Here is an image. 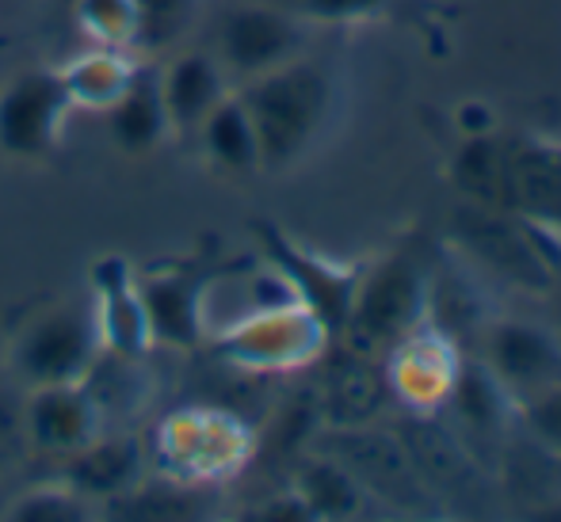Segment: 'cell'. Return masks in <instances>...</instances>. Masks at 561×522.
<instances>
[{"label": "cell", "mask_w": 561, "mask_h": 522, "mask_svg": "<svg viewBox=\"0 0 561 522\" xmlns=\"http://www.w3.org/2000/svg\"><path fill=\"white\" fill-rule=\"evenodd\" d=\"M260 141V169L283 172L298 164L325 134L336 104V84L310 54L237 84Z\"/></svg>", "instance_id": "obj_1"}, {"label": "cell", "mask_w": 561, "mask_h": 522, "mask_svg": "<svg viewBox=\"0 0 561 522\" xmlns=\"http://www.w3.org/2000/svg\"><path fill=\"white\" fill-rule=\"evenodd\" d=\"M100 351H104V339H100L96 294L81 290L27 316V324L15 332L8 347V367L27 390L73 385L84 382Z\"/></svg>", "instance_id": "obj_2"}, {"label": "cell", "mask_w": 561, "mask_h": 522, "mask_svg": "<svg viewBox=\"0 0 561 522\" xmlns=\"http://www.w3.org/2000/svg\"><path fill=\"white\" fill-rule=\"evenodd\" d=\"M450 236L473 271H485L531 294H547L554 287V256L542 244V236L550 233L524 221L519 213L470 202L455 213Z\"/></svg>", "instance_id": "obj_3"}, {"label": "cell", "mask_w": 561, "mask_h": 522, "mask_svg": "<svg viewBox=\"0 0 561 522\" xmlns=\"http://www.w3.org/2000/svg\"><path fill=\"white\" fill-rule=\"evenodd\" d=\"M428 321V275L409 256H390L359 275L344 332L367 355L375 344H405Z\"/></svg>", "instance_id": "obj_4"}, {"label": "cell", "mask_w": 561, "mask_h": 522, "mask_svg": "<svg viewBox=\"0 0 561 522\" xmlns=\"http://www.w3.org/2000/svg\"><path fill=\"white\" fill-rule=\"evenodd\" d=\"M306 50H310V20L287 4L241 0L218 23L215 58L237 84L287 66Z\"/></svg>", "instance_id": "obj_5"}, {"label": "cell", "mask_w": 561, "mask_h": 522, "mask_svg": "<svg viewBox=\"0 0 561 522\" xmlns=\"http://www.w3.org/2000/svg\"><path fill=\"white\" fill-rule=\"evenodd\" d=\"M73 96L58 66H31L0 89V153L12 161H46L73 115Z\"/></svg>", "instance_id": "obj_6"}, {"label": "cell", "mask_w": 561, "mask_h": 522, "mask_svg": "<svg viewBox=\"0 0 561 522\" xmlns=\"http://www.w3.org/2000/svg\"><path fill=\"white\" fill-rule=\"evenodd\" d=\"M325 344L329 328L306 305L252 313L215 336V351L222 355L229 367L249 370V374L306 367L310 359H318Z\"/></svg>", "instance_id": "obj_7"}, {"label": "cell", "mask_w": 561, "mask_h": 522, "mask_svg": "<svg viewBox=\"0 0 561 522\" xmlns=\"http://www.w3.org/2000/svg\"><path fill=\"white\" fill-rule=\"evenodd\" d=\"M318 454H329L367 488V496H382L393 503H416L432 500L428 485L416 473L413 457H409L405 442L398 434L375 431L367 424L352 427H333L325 439L318 442Z\"/></svg>", "instance_id": "obj_8"}, {"label": "cell", "mask_w": 561, "mask_h": 522, "mask_svg": "<svg viewBox=\"0 0 561 522\" xmlns=\"http://www.w3.org/2000/svg\"><path fill=\"white\" fill-rule=\"evenodd\" d=\"M244 446H249L244 427L229 413H207V408L169 416L157 434V457L164 462L169 477L192 480V485L237 469Z\"/></svg>", "instance_id": "obj_9"}, {"label": "cell", "mask_w": 561, "mask_h": 522, "mask_svg": "<svg viewBox=\"0 0 561 522\" xmlns=\"http://www.w3.org/2000/svg\"><path fill=\"white\" fill-rule=\"evenodd\" d=\"M256 236H260V248H264V259L275 271H283V279L295 287L298 302L325 324L329 336H340L347 324V313H352L359 275L347 271V267L329 264V259L313 256V252H306L302 244L290 241L283 229H275L272 221H260Z\"/></svg>", "instance_id": "obj_10"}, {"label": "cell", "mask_w": 561, "mask_h": 522, "mask_svg": "<svg viewBox=\"0 0 561 522\" xmlns=\"http://www.w3.org/2000/svg\"><path fill=\"white\" fill-rule=\"evenodd\" d=\"M481 347H485L481 362L516 401L561 382V336L547 324L493 316L481 332Z\"/></svg>", "instance_id": "obj_11"}, {"label": "cell", "mask_w": 561, "mask_h": 522, "mask_svg": "<svg viewBox=\"0 0 561 522\" xmlns=\"http://www.w3.org/2000/svg\"><path fill=\"white\" fill-rule=\"evenodd\" d=\"M210 275L187 271V267H157V271H134V290L141 298L153 347L172 351H195L207 344L203 328V290Z\"/></svg>", "instance_id": "obj_12"}, {"label": "cell", "mask_w": 561, "mask_h": 522, "mask_svg": "<svg viewBox=\"0 0 561 522\" xmlns=\"http://www.w3.org/2000/svg\"><path fill=\"white\" fill-rule=\"evenodd\" d=\"M501 210L519 213L550 236H561V146L504 141Z\"/></svg>", "instance_id": "obj_13"}, {"label": "cell", "mask_w": 561, "mask_h": 522, "mask_svg": "<svg viewBox=\"0 0 561 522\" xmlns=\"http://www.w3.org/2000/svg\"><path fill=\"white\" fill-rule=\"evenodd\" d=\"M27 439L35 450L54 457H69L81 446H89L92 439L107 431L104 416H100L92 393L84 390V382L73 385H38L27 397Z\"/></svg>", "instance_id": "obj_14"}, {"label": "cell", "mask_w": 561, "mask_h": 522, "mask_svg": "<svg viewBox=\"0 0 561 522\" xmlns=\"http://www.w3.org/2000/svg\"><path fill=\"white\" fill-rule=\"evenodd\" d=\"M405 442L409 457H413L416 473L428 485L432 496H473V488L481 492V469L473 450L466 446L462 434H455L439 419H413L409 427H401L398 434Z\"/></svg>", "instance_id": "obj_15"}, {"label": "cell", "mask_w": 561, "mask_h": 522, "mask_svg": "<svg viewBox=\"0 0 561 522\" xmlns=\"http://www.w3.org/2000/svg\"><path fill=\"white\" fill-rule=\"evenodd\" d=\"M161 92L172 134H195L203 118L233 92V81L215 50H176L161 66Z\"/></svg>", "instance_id": "obj_16"}, {"label": "cell", "mask_w": 561, "mask_h": 522, "mask_svg": "<svg viewBox=\"0 0 561 522\" xmlns=\"http://www.w3.org/2000/svg\"><path fill=\"white\" fill-rule=\"evenodd\" d=\"M104 123L107 138L130 156L153 153V149H161L172 138L169 107H164L161 92V66L153 58L138 61V73L126 84L123 96L104 111Z\"/></svg>", "instance_id": "obj_17"}, {"label": "cell", "mask_w": 561, "mask_h": 522, "mask_svg": "<svg viewBox=\"0 0 561 522\" xmlns=\"http://www.w3.org/2000/svg\"><path fill=\"white\" fill-rule=\"evenodd\" d=\"M141 477H146V454H141L138 434H130V431H104L100 439H92L89 446L69 454L66 473H61L66 485L92 496L100 508H104L107 500H115L118 492L134 488Z\"/></svg>", "instance_id": "obj_18"}, {"label": "cell", "mask_w": 561, "mask_h": 522, "mask_svg": "<svg viewBox=\"0 0 561 522\" xmlns=\"http://www.w3.org/2000/svg\"><path fill=\"white\" fill-rule=\"evenodd\" d=\"M447 401L470 434L508 439V424L516 419V397L501 385V378L485 362H462L447 385Z\"/></svg>", "instance_id": "obj_19"}, {"label": "cell", "mask_w": 561, "mask_h": 522, "mask_svg": "<svg viewBox=\"0 0 561 522\" xmlns=\"http://www.w3.org/2000/svg\"><path fill=\"white\" fill-rule=\"evenodd\" d=\"M141 362L146 359L100 351V359L84 374V390L96 401L107 431H126V424L138 413H146L149 397H153V382H149Z\"/></svg>", "instance_id": "obj_20"}, {"label": "cell", "mask_w": 561, "mask_h": 522, "mask_svg": "<svg viewBox=\"0 0 561 522\" xmlns=\"http://www.w3.org/2000/svg\"><path fill=\"white\" fill-rule=\"evenodd\" d=\"M138 54L130 50H115V46H92L89 54L66 61L61 77H66V89L73 96V107L84 111H100L104 115L107 107L115 104L126 92V84L138 73Z\"/></svg>", "instance_id": "obj_21"}, {"label": "cell", "mask_w": 561, "mask_h": 522, "mask_svg": "<svg viewBox=\"0 0 561 522\" xmlns=\"http://www.w3.org/2000/svg\"><path fill=\"white\" fill-rule=\"evenodd\" d=\"M428 321L436 324V332L447 344L466 339L470 332H478V336L485 332V298H481L473 267L428 275Z\"/></svg>", "instance_id": "obj_22"}, {"label": "cell", "mask_w": 561, "mask_h": 522, "mask_svg": "<svg viewBox=\"0 0 561 522\" xmlns=\"http://www.w3.org/2000/svg\"><path fill=\"white\" fill-rule=\"evenodd\" d=\"M199 141H203V153L218 164L222 172H260V141H256V130H252V118L244 111L241 96L229 92V96L203 118L199 130Z\"/></svg>", "instance_id": "obj_23"}, {"label": "cell", "mask_w": 561, "mask_h": 522, "mask_svg": "<svg viewBox=\"0 0 561 522\" xmlns=\"http://www.w3.org/2000/svg\"><path fill=\"white\" fill-rule=\"evenodd\" d=\"M295 496L310 508L313 519H347L359 515L367 488L329 454H318L295 473Z\"/></svg>", "instance_id": "obj_24"}, {"label": "cell", "mask_w": 561, "mask_h": 522, "mask_svg": "<svg viewBox=\"0 0 561 522\" xmlns=\"http://www.w3.org/2000/svg\"><path fill=\"white\" fill-rule=\"evenodd\" d=\"M203 0H134V46L138 58H164L199 27Z\"/></svg>", "instance_id": "obj_25"}, {"label": "cell", "mask_w": 561, "mask_h": 522, "mask_svg": "<svg viewBox=\"0 0 561 522\" xmlns=\"http://www.w3.org/2000/svg\"><path fill=\"white\" fill-rule=\"evenodd\" d=\"M96 310H100L104 351L130 355V359H146L153 351V332H149L146 310H141V298L134 290V282L96 294Z\"/></svg>", "instance_id": "obj_26"}, {"label": "cell", "mask_w": 561, "mask_h": 522, "mask_svg": "<svg viewBox=\"0 0 561 522\" xmlns=\"http://www.w3.org/2000/svg\"><path fill=\"white\" fill-rule=\"evenodd\" d=\"M382 378L370 370L367 355H352L344 367L333 370L325 390V408L333 416L336 427H352V424H370V416L382 405Z\"/></svg>", "instance_id": "obj_27"}, {"label": "cell", "mask_w": 561, "mask_h": 522, "mask_svg": "<svg viewBox=\"0 0 561 522\" xmlns=\"http://www.w3.org/2000/svg\"><path fill=\"white\" fill-rule=\"evenodd\" d=\"M4 515L15 522H92V519H104V508L92 496L77 492L73 485L58 480V485H43L23 492Z\"/></svg>", "instance_id": "obj_28"}, {"label": "cell", "mask_w": 561, "mask_h": 522, "mask_svg": "<svg viewBox=\"0 0 561 522\" xmlns=\"http://www.w3.org/2000/svg\"><path fill=\"white\" fill-rule=\"evenodd\" d=\"M73 12L96 46H115V50L134 46V0H77Z\"/></svg>", "instance_id": "obj_29"}, {"label": "cell", "mask_w": 561, "mask_h": 522, "mask_svg": "<svg viewBox=\"0 0 561 522\" xmlns=\"http://www.w3.org/2000/svg\"><path fill=\"white\" fill-rule=\"evenodd\" d=\"M516 424L527 439H535L542 450L561 457V382L516 401Z\"/></svg>", "instance_id": "obj_30"}, {"label": "cell", "mask_w": 561, "mask_h": 522, "mask_svg": "<svg viewBox=\"0 0 561 522\" xmlns=\"http://www.w3.org/2000/svg\"><path fill=\"white\" fill-rule=\"evenodd\" d=\"M386 0H295V12H302L310 23H352L367 20Z\"/></svg>", "instance_id": "obj_31"}, {"label": "cell", "mask_w": 561, "mask_h": 522, "mask_svg": "<svg viewBox=\"0 0 561 522\" xmlns=\"http://www.w3.org/2000/svg\"><path fill=\"white\" fill-rule=\"evenodd\" d=\"M264 4H287V8H295V0H264Z\"/></svg>", "instance_id": "obj_32"}]
</instances>
